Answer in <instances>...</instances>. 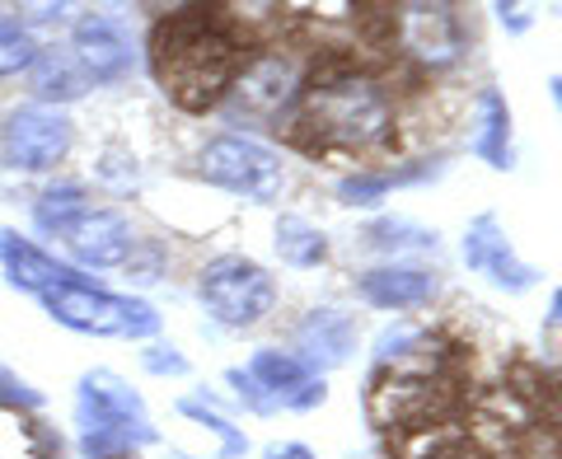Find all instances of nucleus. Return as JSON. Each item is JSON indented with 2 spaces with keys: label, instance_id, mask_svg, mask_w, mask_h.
<instances>
[{
  "label": "nucleus",
  "instance_id": "5",
  "mask_svg": "<svg viewBox=\"0 0 562 459\" xmlns=\"http://www.w3.org/2000/svg\"><path fill=\"white\" fill-rule=\"evenodd\" d=\"M47 320H57L70 333L85 338H122V343H150L160 333V310L140 295H117L99 281L80 277L70 287H57L43 295Z\"/></svg>",
  "mask_w": 562,
  "mask_h": 459
},
{
  "label": "nucleus",
  "instance_id": "23",
  "mask_svg": "<svg viewBox=\"0 0 562 459\" xmlns=\"http://www.w3.org/2000/svg\"><path fill=\"white\" fill-rule=\"evenodd\" d=\"M29 85H33V94H38V103H47V109H61V103L80 99L85 90H90V76H85L80 61L70 57V47L66 52L47 47V52H38V61H33Z\"/></svg>",
  "mask_w": 562,
  "mask_h": 459
},
{
  "label": "nucleus",
  "instance_id": "14",
  "mask_svg": "<svg viewBox=\"0 0 562 459\" xmlns=\"http://www.w3.org/2000/svg\"><path fill=\"white\" fill-rule=\"evenodd\" d=\"M361 305H371L380 314H417L431 310L441 295V277L422 262H375L357 277Z\"/></svg>",
  "mask_w": 562,
  "mask_h": 459
},
{
  "label": "nucleus",
  "instance_id": "20",
  "mask_svg": "<svg viewBox=\"0 0 562 459\" xmlns=\"http://www.w3.org/2000/svg\"><path fill=\"white\" fill-rule=\"evenodd\" d=\"M441 361V338L413 320L380 328L375 338V370H398V376H431Z\"/></svg>",
  "mask_w": 562,
  "mask_h": 459
},
{
  "label": "nucleus",
  "instance_id": "6",
  "mask_svg": "<svg viewBox=\"0 0 562 459\" xmlns=\"http://www.w3.org/2000/svg\"><path fill=\"white\" fill-rule=\"evenodd\" d=\"M198 300L221 328L249 333L277 310L281 287L258 258L221 254L198 272Z\"/></svg>",
  "mask_w": 562,
  "mask_h": 459
},
{
  "label": "nucleus",
  "instance_id": "12",
  "mask_svg": "<svg viewBox=\"0 0 562 459\" xmlns=\"http://www.w3.org/2000/svg\"><path fill=\"white\" fill-rule=\"evenodd\" d=\"M394 47L422 70H450L464 57V24L454 5H394Z\"/></svg>",
  "mask_w": 562,
  "mask_h": 459
},
{
  "label": "nucleus",
  "instance_id": "10",
  "mask_svg": "<svg viewBox=\"0 0 562 459\" xmlns=\"http://www.w3.org/2000/svg\"><path fill=\"white\" fill-rule=\"evenodd\" d=\"M460 258L473 277H483L492 291L502 295H530L543 272L535 262H525L516 254L512 235H506V225L497 221V211H479L469 225H464V239H460Z\"/></svg>",
  "mask_w": 562,
  "mask_h": 459
},
{
  "label": "nucleus",
  "instance_id": "16",
  "mask_svg": "<svg viewBox=\"0 0 562 459\" xmlns=\"http://www.w3.org/2000/svg\"><path fill=\"white\" fill-rule=\"evenodd\" d=\"M469 155L492 173H512L516 169V113L497 85H487L473 99L469 113Z\"/></svg>",
  "mask_w": 562,
  "mask_h": 459
},
{
  "label": "nucleus",
  "instance_id": "21",
  "mask_svg": "<svg viewBox=\"0 0 562 459\" xmlns=\"http://www.w3.org/2000/svg\"><path fill=\"white\" fill-rule=\"evenodd\" d=\"M361 244L371 254H380V262H413L417 254L441 249V229L422 225L413 216H375L361 229Z\"/></svg>",
  "mask_w": 562,
  "mask_h": 459
},
{
  "label": "nucleus",
  "instance_id": "8",
  "mask_svg": "<svg viewBox=\"0 0 562 459\" xmlns=\"http://www.w3.org/2000/svg\"><path fill=\"white\" fill-rule=\"evenodd\" d=\"M70 141H76V122L66 109L24 103L0 127V165L10 173H47L70 155Z\"/></svg>",
  "mask_w": 562,
  "mask_h": 459
},
{
  "label": "nucleus",
  "instance_id": "24",
  "mask_svg": "<svg viewBox=\"0 0 562 459\" xmlns=\"http://www.w3.org/2000/svg\"><path fill=\"white\" fill-rule=\"evenodd\" d=\"M90 206H94V198H90V192H85L80 183H70V179L47 183L38 198H33V225H38L47 239H61L66 229L76 225Z\"/></svg>",
  "mask_w": 562,
  "mask_h": 459
},
{
  "label": "nucleus",
  "instance_id": "17",
  "mask_svg": "<svg viewBox=\"0 0 562 459\" xmlns=\"http://www.w3.org/2000/svg\"><path fill=\"white\" fill-rule=\"evenodd\" d=\"M436 413V376H398L380 370L371 384V417L390 432H413Z\"/></svg>",
  "mask_w": 562,
  "mask_h": 459
},
{
  "label": "nucleus",
  "instance_id": "13",
  "mask_svg": "<svg viewBox=\"0 0 562 459\" xmlns=\"http://www.w3.org/2000/svg\"><path fill=\"white\" fill-rule=\"evenodd\" d=\"M57 244L66 249L70 268H94V272L127 268V262L136 258V249H140L132 221L122 216V211H113V206H90Z\"/></svg>",
  "mask_w": 562,
  "mask_h": 459
},
{
  "label": "nucleus",
  "instance_id": "34",
  "mask_svg": "<svg viewBox=\"0 0 562 459\" xmlns=\"http://www.w3.org/2000/svg\"><path fill=\"white\" fill-rule=\"evenodd\" d=\"M549 99H553V109L562 117V76H549Z\"/></svg>",
  "mask_w": 562,
  "mask_h": 459
},
{
  "label": "nucleus",
  "instance_id": "1",
  "mask_svg": "<svg viewBox=\"0 0 562 459\" xmlns=\"http://www.w3.org/2000/svg\"><path fill=\"white\" fill-rule=\"evenodd\" d=\"M305 150L324 155H371L394 141L398 109L384 76L371 66L328 57L305 76L291 113L281 117Z\"/></svg>",
  "mask_w": 562,
  "mask_h": 459
},
{
  "label": "nucleus",
  "instance_id": "3",
  "mask_svg": "<svg viewBox=\"0 0 562 459\" xmlns=\"http://www.w3.org/2000/svg\"><path fill=\"white\" fill-rule=\"evenodd\" d=\"M160 432L150 408L117 370H85L76 384V446L80 459H136Z\"/></svg>",
  "mask_w": 562,
  "mask_h": 459
},
{
  "label": "nucleus",
  "instance_id": "11",
  "mask_svg": "<svg viewBox=\"0 0 562 459\" xmlns=\"http://www.w3.org/2000/svg\"><path fill=\"white\" fill-rule=\"evenodd\" d=\"M70 57L90 76V85H122L140 61L132 24L113 10H90L70 24Z\"/></svg>",
  "mask_w": 562,
  "mask_h": 459
},
{
  "label": "nucleus",
  "instance_id": "25",
  "mask_svg": "<svg viewBox=\"0 0 562 459\" xmlns=\"http://www.w3.org/2000/svg\"><path fill=\"white\" fill-rule=\"evenodd\" d=\"M179 417H188L192 427L206 432L211 440H216L211 459H244V455H249V436H244V427H235V422L225 417L206 394H198V399H179Z\"/></svg>",
  "mask_w": 562,
  "mask_h": 459
},
{
  "label": "nucleus",
  "instance_id": "29",
  "mask_svg": "<svg viewBox=\"0 0 562 459\" xmlns=\"http://www.w3.org/2000/svg\"><path fill=\"white\" fill-rule=\"evenodd\" d=\"M140 366L160 380H183L188 376V357L173 343H150L146 351H140Z\"/></svg>",
  "mask_w": 562,
  "mask_h": 459
},
{
  "label": "nucleus",
  "instance_id": "30",
  "mask_svg": "<svg viewBox=\"0 0 562 459\" xmlns=\"http://www.w3.org/2000/svg\"><path fill=\"white\" fill-rule=\"evenodd\" d=\"M99 179L113 183V188H132L136 183V160H127V155H117V150H103L99 155Z\"/></svg>",
  "mask_w": 562,
  "mask_h": 459
},
{
  "label": "nucleus",
  "instance_id": "4",
  "mask_svg": "<svg viewBox=\"0 0 562 459\" xmlns=\"http://www.w3.org/2000/svg\"><path fill=\"white\" fill-rule=\"evenodd\" d=\"M225 384L235 390V403L258 417L272 413H314L328 403V380L310 370L291 347H258L244 366L225 370Z\"/></svg>",
  "mask_w": 562,
  "mask_h": 459
},
{
  "label": "nucleus",
  "instance_id": "26",
  "mask_svg": "<svg viewBox=\"0 0 562 459\" xmlns=\"http://www.w3.org/2000/svg\"><path fill=\"white\" fill-rule=\"evenodd\" d=\"M38 43L29 38V29L14 20V14L0 10V80L20 76V70H33V61H38Z\"/></svg>",
  "mask_w": 562,
  "mask_h": 459
},
{
  "label": "nucleus",
  "instance_id": "33",
  "mask_svg": "<svg viewBox=\"0 0 562 459\" xmlns=\"http://www.w3.org/2000/svg\"><path fill=\"white\" fill-rule=\"evenodd\" d=\"M543 333H549V338H562V287L549 295V310H543Z\"/></svg>",
  "mask_w": 562,
  "mask_h": 459
},
{
  "label": "nucleus",
  "instance_id": "15",
  "mask_svg": "<svg viewBox=\"0 0 562 459\" xmlns=\"http://www.w3.org/2000/svg\"><path fill=\"white\" fill-rule=\"evenodd\" d=\"M357 343H361V328L338 305L305 310L301 324H295V333H291V351L310 370H319V376H328V370H342L351 357H357Z\"/></svg>",
  "mask_w": 562,
  "mask_h": 459
},
{
  "label": "nucleus",
  "instance_id": "32",
  "mask_svg": "<svg viewBox=\"0 0 562 459\" xmlns=\"http://www.w3.org/2000/svg\"><path fill=\"white\" fill-rule=\"evenodd\" d=\"M262 459H319V455L301 446V440H272V446L262 450Z\"/></svg>",
  "mask_w": 562,
  "mask_h": 459
},
{
  "label": "nucleus",
  "instance_id": "19",
  "mask_svg": "<svg viewBox=\"0 0 562 459\" xmlns=\"http://www.w3.org/2000/svg\"><path fill=\"white\" fill-rule=\"evenodd\" d=\"M446 173V160L436 155V160H413V165H394V169H351L338 179V202L342 206H361V211H371L380 206L384 198H390L394 188H417V183H431V179H441Z\"/></svg>",
  "mask_w": 562,
  "mask_h": 459
},
{
  "label": "nucleus",
  "instance_id": "7",
  "mask_svg": "<svg viewBox=\"0 0 562 459\" xmlns=\"http://www.w3.org/2000/svg\"><path fill=\"white\" fill-rule=\"evenodd\" d=\"M198 173L211 188L244 198L254 206H272L281 192H286V165H281V155L244 132L211 136L198 150Z\"/></svg>",
  "mask_w": 562,
  "mask_h": 459
},
{
  "label": "nucleus",
  "instance_id": "18",
  "mask_svg": "<svg viewBox=\"0 0 562 459\" xmlns=\"http://www.w3.org/2000/svg\"><path fill=\"white\" fill-rule=\"evenodd\" d=\"M0 268H5V277H10L14 291H29V295H38V300H43L47 291L70 287V281L85 277L80 268H70L66 258L47 254V249H38L33 239H24L20 229H0Z\"/></svg>",
  "mask_w": 562,
  "mask_h": 459
},
{
  "label": "nucleus",
  "instance_id": "27",
  "mask_svg": "<svg viewBox=\"0 0 562 459\" xmlns=\"http://www.w3.org/2000/svg\"><path fill=\"white\" fill-rule=\"evenodd\" d=\"M0 459H43L33 427L20 413H5V408H0Z\"/></svg>",
  "mask_w": 562,
  "mask_h": 459
},
{
  "label": "nucleus",
  "instance_id": "9",
  "mask_svg": "<svg viewBox=\"0 0 562 459\" xmlns=\"http://www.w3.org/2000/svg\"><path fill=\"white\" fill-rule=\"evenodd\" d=\"M301 85L305 76L286 52H254V57H244L231 94L221 99V109L235 122H281L291 113Z\"/></svg>",
  "mask_w": 562,
  "mask_h": 459
},
{
  "label": "nucleus",
  "instance_id": "22",
  "mask_svg": "<svg viewBox=\"0 0 562 459\" xmlns=\"http://www.w3.org/2000/svg\"><path fill=\"white\" fill-rule=\"evenodd\" d=\"M272 249L277 258L295 272H314V268H328L333 258V239L324 225H314L301 211H281L277 225H272Z\"/></svg>",
  "mask_w": 562,
  "mask_h": 459
},
{
  "label": "nucleus",
  "instance_id": "31",
  "mask_svg": "<svg viewBox=\"0 0 562 459\" xmlns=\"http://www.w3.org/2000/svg\"><path fill=\"white\" fill-rule=\"evenodd\" d=\"M492 14H497V24H502L506 33H525V29L535 24L530 5H516V0H502V5H492Z\"/></svg>",
  "mask_w": 562,
  "mask_h": 459
},
{
  "label": "nucleus",
  "instance_id": "2",
  "mask_svg": "<svg viewBox=\"0 0 562 459\" xmlns=\"http://www.w3.org/2000/svg\"><path fill=\"white\" fill-rule=\"evenodd\" d=\"M155 76L165 94L188 113H206L231 94V85L244 66V47L221 14L206 10H179L155 29Z\"/></svg>",
  "mask_w": 562,
  "mask_h": 459
},
{
  "label": "nucleus",
  "instance_id": "28",
  "mask_svg": "<svg viewBox=\"0 0 562 459\" xmlns=\"http://www.w3.org/2000/svg\"><path fill=\"white\" fill-rule=\"evenodd\" d=\"M0 408L5 413H38L43 408V394L33 390V384L24 380V376H14L10 366H0Z\"/></svg>",
  "mask_w": 562,
  "mask_h": 459
}]
</instances>
